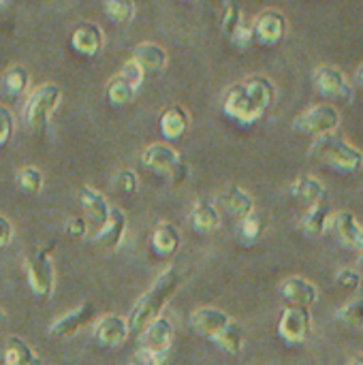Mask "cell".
Listing matches in <instances>:
<instances>
[{"label": "cell", "mask_w": 363, "mask_h": 365, "mask_svg": "<svg viewBox=\"0 0 363 365\" xmlns=\"http://www.w3.org/2000/svg\"><path fill=\"white\" fill-rule=\"evenodd\" d=\"M276 101V83L265 75H248L246 79L227 88L223 96V111L242 126L259 122Z\"/></svg>", "instance_id": "6da1fadb"}, {"label": "cell", "mask_w": 363, "mask_h": 365, "mask_svg": "<svg viewBox=\"0 0 363 365\" xmlns=\"http://www.w3.org/2000/svg\"><path fill=\"white\" fill-rule=\"evenodd\" d=\"M184 282V274L178 267H167L156 282L139 297V302L135 304V308L131 310L126 323H128V331L141 336L150 323H154L158 317H163L165 306L171 302V297L180 291Z\"/></svg>", "instance_id": "7a4b0ae2"}, {"label": "cell", "mask_w": 363, "mask_h": 365, "mask_svg": "<svg viewBox=\"0 0 363 365\" xmlns=\"http://www.w3.org/2000/svg\"><path fill=\"white\" fill-rule=\"evenodd\" d=\"M310 156L342 173H355L363 167L362 150L351 145L347 139L338 137L336 133L317 137L315 143L310 145Z\"/></svg>", "instance_id": "3957f363"}, {"label": "cell", "mask_w": 363, "mask_h": 365, "mask_svg": "<svg viewBox=\"0 0 363 365\" xmlns=\"http://www.w3.org/2000/svg\"><path fill=\"white\" fill-rule=\"evenodd\" d=\"M51 252H53V244L51 246H30L24 257L28 287L39 297H49L53 293L56 274H53Z\"/></svg>", "instance_id": "277c9868"}, {"label": "cell", "mask_w": 363, "mask_h": 365, "mask_svg": "<svg viewBox=\"0 0 363 365\" xmlns=\"http://www.w3.org/2000/svg\"><path fill=\"white\" fill-rule=\"evenodd\" d=\"M62 101V90L56 83L36 86L24 103V120L32 130H43L49 124L56 107Z\"/></svg>", "instance_id": "5b68a950"}, {"label": "cell", "mask_w": 363, "mask_h": 365, "mask_svg": "<svg viewBox=\"0 0 363 365\" xmlns=\"http://www.w3.org/2000/svg\"><path fill=\"white\" fill-rule=\"evenodd\" d=\"M340 126V111L334 105H312L293 120V130L306 137H323L336 133Z\"/></svg>", "instance_id": "8992f818"}, {"label": "cell", "mask_w": 363, "mask_h": 365, "mask_svg": "<svg viewBox=\"0 0 363 365\" xmlns=\"http://www.w3.org/2000/svg\"><path fill=\"white\" fill-rule=\"evenodd\" d=\"M312 86L323 98L332 101H342L349 103L353 101V83L349 81L347 73L334 64H321L312 71Z\"/></svg>", "instance_id": "52a82bcc"}, {"label": "cell", "mask_w": 363, "mask_h": 365, "mask_svg": "<svg viewBox=\"0 0 363 365\" xmlns=\"http://www.w3.org/2000/svg\"><path fill=\"white\" fill-rule=\"evenodd\" d=\"M143 77H145V73L141 71V66L135 60H128L122 66V71L118 75H113L109 79V83H107V98H109V103L118 105V107L120 105H128L135 98L137 90L141 88Z\"/></svg>", "instance_id": "ba28073f"}, {"label": "cell", "mask_w": 363, "mask_h": 365, "mask_svg": "<svg viewBox=\"0 0 363 365\" xmlns=\"http://www.w3.org/2000/svg\"><path fill=\"white\" fill-rule=\"evenodd\" d=\"M250 26H252L255 43L263 45V47H276L287 36V30H289L287 17L276 9H263L252 19Z\"/></svg>", "instance_id": "9c48e42d"}, {"label": "cell", "mask_w": 363, "mask_h": 365, "mask_svg": "<svg viewBox=\"0 0 363 365\" xmlns=\"http://www.w3.org/2000/svg\"><path fill=\"white\" fill-rule=\"evenodd\" d=\"M312 329V317L308 308H295L289 306L285 308L280 323H278V334L287 344H302L308 340Z\"/></svg>", "instance_id": "30bf717a"}, {"label": "cell", "mask_w": 363, "mask_h": 365, "mask_svg": "<svg viewBox=\"0 0 363 365\" xmlns=\"http://www.w3.org/2000/svg\"><path fill=\"white\" fill-rule=\"evenodd\" d=\"M94 312H96V310H94V304L86 302V304H81L79 308H75V310L62 314L60 319H56V321L49 325V331H47L49 338L68 340V338L77 336V334L83 329V325H88V323L92 321Z\"/></svg>", "instance_id": "8fae6325"}, {"label": "cell", "mask_w": 363, "mask_h": 365, "mask_svg": "<svg viewBox=\"0 0 363 365\" xmlns=\"http://www.w3.org/2000/svg\"><path fill=\"white\" fill-rule=\"evenodd\" d=\"M280 297L295 308H310L317 304L319 299V289L315 282H310L304 276H291L287 280H282L280 284Z\"/></svg>", "instance_id": "7c38bea8"}, {"label": "cell", "mask_w": 363, "mask_h": 365, "mask_svg": "<svg viewBox=\"0 0 363 365\" xmlns=\"http://www.w3.org/2000/svg\"><path fill=\"white\" fill-rule=\"evenodd\" d=\"M173 342V323L167 317H158L141 334V351H148L156 357H165Z\"/></svg>", "instance_id": "4fadbf2b"}, {"label": "cell", "mask_w": 363, "mask_h": 365, "mask_svg": "<svg viewBox=\"0 0 363 365\" xmlns=\"http://www.w3.org/2000/svg\"><path fill=\"white\" fill-rule=\"evenodd\" d=\"M190 329L203 338H210V340H216V336L231 323V317L220 310V308H214V306H205V308H199L190 314Z\"/></svg>", "instance_id": "5bb4252c"}, {"label": "cell", "mask_w": 363, "mask_h": 365, "mask_svg": "<svg viewBox=\"0 0 363 365\" xmlns=\"http://www.w3.org/2000/svg\"><path fill=\"white\" fill-rule=\"evenodd\" d=\"M128 336H131L128 323H126V319H122L118 314L103 317L94 327V340L103 349H116V346L124 344Z\"/></svg>", "instance_id": "9a60e30c"}, {"label": "cell", "mask_w": 363, "mask_h": 365, "mask_svg": "<svg viewBox=\"0 0 363 365\" xmlns=\"http://www.w3.org/2000/svg\"><path fill=\"white\" fill-rule=\"evenodd\" d=\"M180 160H182L180 154L167 143H152L141 154V163L145 165V169L160 173V175H169Z\"/></svg>", "instance_id": "2e32d148"}, {"label": "cell", "mask_w": 363, "mask_h": 365, "mask_svg": "<svg viewBox=\"0 0 363 365\" xmlns=\"http://www.w3.org/2000/svg\"><path fill=\"white\" fill-rule=\"evenodd\" d=\"M103 41H105L103 30H101V26L94 24V21H83V24H79V26L75 28L73 36H71L73 49H75L79 56H86V58L96 56V53L101 51V47H103Z\"/></svg>", "instance_id": "e0dca14e"}, {"label": "cell", "mask_w": 363, "mask_h": 365, "mask_svg": "<svg viewBox=\"0 0 363 365\" xmlns=\"http://www.w3.org/2000/svg\"><path fill=\"white\" fill-rule=\"evenodd\" d=\"M126 227H128V220H126V214L122 210H113L111 207V214L107 218V222L96 231V237L94 242L107 250H118L124 235H126Z\"/></svg>", "instance_id": "ac0fdd59"}, {"label": "cell", "mask_w": 363, "mask_h": 365, "mask_svg": "<svg viewBox=\"0 0 363 365\" xmlns=\"http://www.w3.org/2000/svg\"><path fill=\"white\" fill-rule=\"evenodd\" d=\"M143 73H163L167 68V62H169V56H167V49L154 41H143L137 45L135 49V58H133Z\"/></svg>", "instance_id": "d6986e66"}, {"label": "cell", "mask_w": 363, "mask_h": 365, "mask_svg": "<svg viewBox=\"0 0 363 365\" xmlns=\"http://www.w3.org/2000/svg\"><path fill=\"white\" fill-rule=\"evenodd\" d=\"M77 197H79L81 207L86 210V220H90L92 225H96L101 229L111 214V205L107 203V199L90 186L79 188Z\"/></svg>", "instance_id": "ffe728a7"}, {"label": "cell", "mask_w": 363, "mask_h": 365, "mask_svg": "<svg viewBox=\"0 0 363 365\" xmlns=\"http://www.w3.org/2000/svg\"><path fill=\"white\" fill-rule=\"evenodd\" d=\"M291 197L295 201L304 203L306 207L327 203V190H325V186L317 178H310V175H302V178H297L291 184Z\"/></svg>", "instance_id": "44dd1931"}, {"label": "cell", "mask_w": 363, "mask_h": 365, "mask_svg": "<svg viewBox=\"0 0 363 365\" xmlns=\"http://www.w3.org/2000/svg\"><path fill=\"white\" fill-rule=\"evenodd\" d=\"M158 126H160V133L165 139L169 141H175L180 139L188 126H190V115L184 107L180 105H173V107H167L163 113H160V120H158Z\"/></svg>", "instance_id": "7402d4cb"}, {"label": "cell", "mask_w": 363, "mask_h": 365, "mask_svg": "<svg viewBox=\"0 0 363 365\" xmlns=\"http://www.w3.org/2000/svg\"><path fill=\"white\" fill-rule=\"evenodd\" d=\"M152 250L160 257V259H171L178 250H180V244H182V235L180 231L171 225V222H160L154 233H152Z\"/></svg>", "instance_id": "603a6c76"}, {"label": "cell", "mask_w": 363, "mask_h": 365, "mask_svg": "<svg viewBox=\"0 0 363 365\" xmlns=\"http://www.w3.org/2000/svg\"><path fill=\"white\" fill-rule=\"evenodd\" d=\"M332 222H334V231H336L338 240L342 242V246L357 250V244H359L363 233V227L359 225L357 216L353 212L342 210L332 216Z\"/></svg>", "instance_id": "cb8c5ba5"}, {"label": "cell", "mask_w": 363, "mask_h": 365, "mask_svg": "<svg viewBox=\"0 0 363 365\" xmlns=\"http://www.w3.org/2000/svg\"><path fill=\"white\" fill-rule=\"evenodd\" d=\"M190 222H193L195 231L212 233L220 227V210L212 201L199 199V201H195V205L190 210Z\"/></svg>", "instance_id": "d4e9b609"}, {"label": "cell", "mask_w": 363, "mask_h": 365, "mask_svg": "<svg viewBox=\"0 0 363 365\" xmlns=\"http://www.w3.org/2000/svg\"><path fill=\"white\" fill-rule=\"evenodd\" d=\"M223 205L225 210L235 216V218H246L250 212H255V199L250 197V192H246L242 186L231 184L225 192H223Z\"/></svg>", "instance_id": "484cf974"}, {"label": "cell", "mask_w": 363, "mask_h": 365, "mask_svg": "<svg viewBox=\"0 0 363 365\" xmlns=\"http://www.w3.org/2000/svg\"><path fill=\"white\" fill-rule=\"evenodd\" d=\"M332 216H334V214H332V210H329L327 203L308 207L306 214H304V218H302V229H304V233H306L308 237H321V235L327 231V227H329V222H332Z\"/></svg>", "instance_id": "4316f807"}, {"label": "cell", "mask_w": 363, "mask_h": 365, "mask_svg": "<svg viewBox=\"0 0 363 365\" xmlns=\"http://www.w3.org/2000/svg\"><path fill=\"white\" fill-rule=\"evenodd\" d=\"M39 364L30 344L17 336H11L4 346V365H34Z\"/></svg>", "instance_id": "83f0119b"}, {"label": "cell", "mask_w": 363, "mask_h": 365, "mask_svg": "<svg viewBox=\"0 0 363 365\" xmlns=\"http://www.w3.org/2000/svg\"><path fill=\"white\" fill-rule=\"evenodd\" d=\"M225 353L229 355H240L242 349H244V342H246V334H244V327L235 321H231L214 340Z\"/></svg>", "instance_id": "f1b7e54d"}, {"label": "cell", "mask_w": 363, "mask_h": 365, "mask_svg": "<svg viewBox=\"0 0 363 365\" xmlns=\"http://www.w3.org/2000/svg\"><path fill=\"white\" fill-rule=\"evenodd\" d=\"M30 86V73L24 64H11L2 75V88L11 96H19Z\"/></svg>", "instance_id": "f546056e"}, {"label": "cell", "mask_w": 363, "mask_h": 365, "mask_svg": "<svg viewBox=\"0 0 363 365\" xmlns=\"http://www.w3.org/2000/svg\"><path fill=\"white\" fill-rule=\"evenodd\" d=\"M105 15L116 24V26H126L135 19L137 6L135 0H103Z\"/></svg>", "instance_id": "4dcf8cb0"}, {"label": "cell", "mask_w": 363, "mask_h": 365, "mask_svg": "<svg viewBox=\"0 0 363 365\" xmlns=\"http://www.w3.org/2000/svg\"><path fill=\"white\" fill-rule=\"evenodd\" d=\"M244 21L246 19H244V13H242L240 2L237 0H225L223 15H220V28H223L225 36L231 38Z\"/></svg>", "instance_id": "1f68e13d"}, {"label": "cell", "mask_w": 363, "mask_h": 365, "mask_svg": "<svg viewBox=\"0 0 363 365\" xmlns=\"http://www.w3.org/2000/svg\"><path fill=\"white\" fill-rule=\"evenodd\" d=\"M336 319L351 329H362L363 327V297H355L351 302H347L338 312Z\"/></svg>", "instance_id": "d6a6232c"}, {"label": "cell", "mask_w": 363, "mask_h": 365, "mask_svg": "<svg viewBox=\"0 0 363 365\" xmlns=\"http://www.w3.org/2000/svg\"><path fill=\"white\" fill-rule=\"evenodd\" d=\"M17 184H19V188H21L24 192H28V195H39V192L43 190L45 180H43L41 169H36V167H24V169H19V173H17Z\"/></svg>", "instance_id": "836d02e7"}, {"label": "cell", "mask_w": 363, "mask_h": 365, "mask_svg": "<svg viewBox=\"0 0 363 365\" xmlns=\"http://www.w3.org/2000/svg\"><path fill=\"white\" fill-rule=\"evenodd\" d=\"M263 229H265V222H263V218H261L259 212H250L240 222V233H242V240L244 242H257L263 235Z\"/></svg>", "instance_id": "e575fe53"}, {"label": "cell", "mask_w": 363, "mask_h": 365, "mask_svg": "<svg viewBox=\"0 0 363 365\" xmlns=\"http://www.w3.org/2000/svg\"><path fill=\"white\" fill-rule=\"evenodd\" d=\"M336 284L347 291V293H357L359 287H362V274L357 269H351V267H342L338 274H336Z\"/></svg>", "instance_id": "d590c367"}, {"label": "cell", "mask_w": 363, "mask_h": 365, "mask_svg": "<svg viewBox=\"0 0 363 365\" xmlns=\"http://www.w3.org/2000/svg\"><path fill=\"white\" fill-rule=\"evenodd\" d=\"M113 186L124 192V195H133L137 192V186H139V180H137V173L133 169H120L116 173V180H113Z\"/></svg>", "instance_id": "8d00e7d4"}, {"label": "cell", "mask_w": 363, "mask_h": 365, "mask_svg": "<svg viewBox=\"0 0 363 365\" xmlns=\"http://www.w3.org/2000/svg\"><path fill=\"white\" fill-rule=\"evenodd\" d=\"M15 133V120L9 107L0 105V148H6Z\"/></svg>", "instance_id": "74e56055"}, {"label": "cell", "mask_w": 363, "mask_h": 365, "mask_svg": "<svg viewBox=\"0 0 363 365\" xmlns=\"http://www.w3.org/2000/svg\"><path fill=\"white\" fill-rule=\"evenodd\" d=\"M229 41H231V43H233L237 49H246L250 43H255V36H252V26L244 21V24L237 28V32H235V34H233Z\"/></svg>", "instance_id": "f35d334b"}, {"label": "cell", "mask_w": 363, "mask_h": 365, "mask_svg": "<svg viewBox=\"0 0 363 365\" xmlns=\"http://www.w3.org/2000/svg\"><path fill=\"white\" fill-rule=\"evenodd\" d=\"M86 231H88V220H86L83 216H73V218L66 222V233H68V237H73V240H81V237L86 235Z\"/></svg>", "instance_id": "ab89813d"}, {"label": "cell", "mask_w": 363, "mask_h": 365, "mask_svg": "<svg viewBox=\"0 0 363 365\" xmlns=\"http://www.w3.org/2000/svg\"><path fill=\"white\" fill-rule=\"evenodd\" d=\"M188 175H190V167H188L186 163L180 160V163L175 165V169L169 173V182H171L173 188H180V186L188 180Z\"/></svg>", "instance_id": "60d3db41"}, {"label": "cell", "mask_w": 363, "mask_h": 365, "mask_svg": "<svg viewBox=\"0 0 363 365\" xmlns=\"http://www.w3.org/2000/svg\"><path fill=\"white\" fill-rule=\"evenodd\" d=\"M13 242V225L6 216L0 214V250H4Z\"/></svg>", "instance_id": "b9f144b4"}, {"label": "cell", "mask_w": 363, "mask_h": 365, "mask_svg": "<svg viewBox=\"0 0 363 365\" xmlns=\"http://www.w3.org/2000/svg\"><path fill=\"white\" fill-rule=\"evenodd\" d=\"M128 365H160V357L148 353V351H139L131 357V364Z\"/></svg>", "instance_id": "7bdbcfd3"}, {"label": "cell", "mask_w": 363, "mask_h": 365, "mask_svg": "<svg viewBox=\"0 0 363 365\" xmlns=\"http://www.w3.org/2000/svg\"><path fill=\"white\" fill-rule=\"evenodd\" d=\"M355 83L359 86V90H363V62L357 66V71H355Z\"/></svg>", "instance_id": "ee69618b"}, {"label": "cell", "mask_w": 363, "mask_h": 365, "mask_svg": "<svg viewBox=\"0 0 363 365\" xmlns=\"http://www.w3.org/2000/svg\"><path fill=\"white\" fill-rule=\"evenodd\" d=\"M349 365H363V355H355L349 359Z\"/></svg>", "instance_id": "f6af8a7d"}, {"label": "cell", "mask_w": 363, "mask_h": 365, "mask_svg": "<svg viewBox=\"0 0 363 365\" xmlns=\"http://www.w3.org/2000/svg\"><path fill=\"white\" fill-rule=\"evenodd\" d=\"M4 321H6V312H4V308L0 306V325H2Z\"/></svg>", "instance_id": "bcb514c9"}, {"label": "cell", "mask_w": 363, "mask_h": 365, "mask_svg": "<svg viewBox=\"0 0 363 365\" xmlns=\"http://www.w3.org/2000/svg\"><path fill=\"white\" fill-rule=\"evenodd\" d=\"M357 261H359V269H362L363 274V252H359V259H357Z\"/></svg>", "instance_id": "7dc6e473"}, {"label": "cell", "mask_w": 363, "mask_h": 365, "mask_svg": "<svg viewBox=\"0 0 363 365\" xmlns=\"http://www.w3.org/2000/svg\"><path fill=\"white\" fill-rule=\"evenodd\" d=\"M357 250H359V252H363V233H362V240H359V244H357Z\"/></svg>", "instance_id": "c3c4849f"}, {"label": "cell", "mask_w": 363, "mask_h": 365, "mask_svg": "<svg viewBox=\"0 0 363 365\" xmlns=\"http://www.w3.org/2000/svg\"><path fill=\"white\" fill-rule=\"evenodd\" d=\"M2 4H4V0H0V6H2Z\"/></svg>", "instance_id": "681fc988"}, {"label": "cell", "mask_w": 363, "mask_h": 365, "mask_svg": "<svg viewBox=\"0 0 363 365\" xmlns=\"http://www.w3.org/2000/svg\"><path fill=\"white\" fill-rule=\"evenodd\" d=\"M184 2H190V0H184Z\"/></svg>", "instance_id": "f907efd6"}]
</instances>
